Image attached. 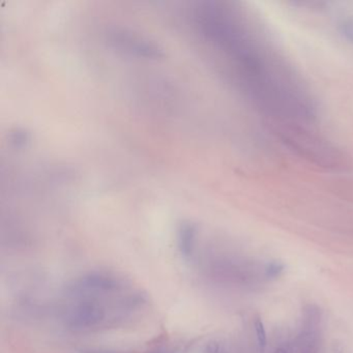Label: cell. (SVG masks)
I'll use <instances>...</instances> for the list:
<instances>
[{
    "mask_svg": "<svg viewBox=\"0 0 353 353\" xmlns=\"http://www.w3.org/2000/svg\"><path fill=\"white\" fill-rule=\"evenodd\" d=\"M122 288L118 277L108 273H95L79 277L67 287V293L73 297H98L109 295Z\"/></svg>",
    "mask_w": 353,
    "mask_h": 353,
    "instance_id": "4",
    "label": "cell"
},
{
    "mask_svg": "<svg viewBox=\"0 0 353 353\" xmlns=\"http://www.w3.org/2000/svg\"><path fill=\"white\" fill-rule=\"evenodd\" d=\"M63 315L65 326L74 332H89L100 328L107 320V308L97 297H75Z\"/></svg>",
    "mask_w": 353,
    "mask_h": 353,
    "instance_id": "3",
    "label": "cell"
},
{
    "mask_svg": "<svg viewBox=\"0 0 353 353\" xmlns=\"http://www.w3.org/2000/svg\"><path fill=\"white\" fill-rule=\"evenodd\" d=\"M255 332H256L257 341H258L259 348L261 351L265 350L267 344L266 332H265L264 324L260 318H257L254 322Z\"/></svg>",
    "mask_w": 353,
    "mask_h": 353,
    "instance_id": "7",
    "label": "cell"
},
{
    "mask_svg": "<svg viewBox=\"0 0 353 353\" xmlns=\"http://www.w3.org/2000/svg\"><path fill=\"white\" fill-rule=\"evenodd\" d=\"M337 34L353 46V12L340 11L334 18Z\"/></svg>",
    "mask_w": 353,
    "mask_h": 353,
    "instance_id": "6",
    "label": "cell"
},
{
    "mask_svg": "<svg viewBox=\"0 0 353 353\" xmlns=\"http://www.w3.org/2000/svg\"><path fill=\"white\" fill-rule=\"evenodd\" d=\"M195 17L226 80L273 128L314 126L315 95L250 13L236 3H209Z\"/></svg>",
    "mask_w": 353,
    "mask_h": 353,
    "instance_id": "1",
    "label": "cell"
},
{
    "mask_svg": "<svg viewBox=\"0 0 353 353\" xmlns=\"http://www.w3.org/2000/svg\"><path fill=\"white\" fill-rule=\"evenodd\" d=\"M283 269H284V266L281 263L271 262L267 266L266 275L271 277H277L283 271Z\"/></svg>",
    "mask_w": 353,
    "mask_h": 353,
    "instance_id": "8",
    "label": "cell"
},
{
    "mask_svg": "<svg viewBox=\"0 0 353 353\" xmlns=\"http://www.w3.org/2000/svg\"><path fill=\"white\" fill-rule=\"evenodd\" d=\"M287 148L322 167H338L343 163V155L334 144L312 128L281 126L273 128Z\"/></svg>",
    "mask_w": 353,
    "mask_h": 353,
    "instance_id": "2",
    "label": "cell"
},
{
    "mask_svg": "<svg viewBox=\"0 0 353 353\" xmlns=\"http://www.w3.org/2000/svg\"><path fill=\"white\" fill-rule=\"evenodd\" d=\"M275 353H288L286 350H284V349H277V351H275Z\"/></svg>",
    "mask_w": 353,
    "mask_h": 353,
    "instance_id": "10",
    "label": "cell"
},
{
    "mask_svg": "<svg viewBox=\"0 0 353 353\" xmlns=\"http://www.w3.org/2000/svg\"><path fill=\"white\" fill-rule=\"evenodd\" d=\"M81 353H119V352H116V351L101 350V349H97V350L82 351V352H81Z\"/></svg>",
    "mask_w": 353,
    "mask_h": 353,
    "instance_id": "9",
    "label": "cell"
},
{
    "mask_svg": "<svg viewBox=\"0 0 353 353\" xmlns=\"http://www.w3.org/2000/svg\"><path fill=\"white\" fill-rule=\"evenodd\" d=\"M197 230L191 223H183L177 230V246L183 258L190 259L193 256L196 247Z\"/></svg>",
    "mask_w": 353,
    "mask_h": 353,
    "instance_id": "5",
    "label": "cell"
}]
</instances>
